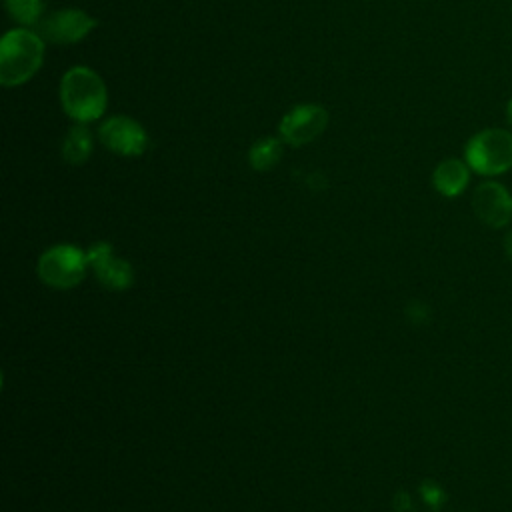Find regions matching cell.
<instances>
[{"label": "cell", "mask_w": 512, "mask_h": 512, "mask_svg": "<svg viewBox=\"0 0 512 512\" xmlns=\"http://www.w3.org/2000/svg\"><path fill=\"white\" fill-rule=\"evenodd\" d=\"M44 60V38L28 28L8 30L0 40V84L6 88L28 82Z\"/></svg>", "instance_id": "1"}, {"label": "cell", "mask_w": 512, "mask_h": 512, "mask_svg": "<svg viewBox=\"0 0 512 512\" xmlns=\"http://www.w3.org/2000/svg\"><path fill=\"white\" fill-rule=\"evenodd\" d=\"M60 102L72 120L86 124L98 120L104 114L108 92L102 78L94 70L86 66H74L62 76Z\"/></svg>", "instance_id": "2"}, {"label": "cell", "mask_w": 512, "mask_h": 512, "mask_svg": "<svg viewBox=\"0 0 512 512\" xmlns=\"http://www.w3.org/2000/svg\"><path fill=\"white\" fill-rule=\"evenodd\" d=\"M466 164L484 176H496L512 168V132L484 128L476 132L464 150Z\"/></svg>", "instance_id": "3"}, {"label": "cell", "mask_w": 512, "mask_h": 512, "mask_svg": "<svg viewBox=\"0 0 512 512\" xmlns=\"http://www.w3.org/2000/svg\"><path fill=\"white\" fill-rule=\"evenodd\" d=\"M84 268H86L84 254L78 248L68 244L46 250L38 262L40 278L54 288H70L78 284L84 276Z\"/></svg>", "instance_id": "4"}, {"label": "cell", "mask_w": 512, "mask_h": 512, "mask_svg": "<svg viewBox=\"0 0 512 512\" xmlns=\"http://www.w3.org/2000/svg\"><path fill=\"white\" fill-rule=\"evenodd\" d=\"M98 26V20L84 10H56L38 22V34L52 44H76Z\"/></svg>", "instance_id": "5"}, {"label": "cell", "mask_w": 512, "mask_h": 512, "mask_svg": "<svg viewBox=\"0 0 512 512\" xmlns=\"http://www.w3.org/2000/svg\"><path fill=\"white\" fill-rule=\"evenodd\" d=\"M328 124V112L318 104L294 106L280 120V138L290 146H302L318 138Z\"/></svg>", "instance_id": "6"}, {"label": "cell", "mask_w": 512, "mask_h": 512, "mask_svg": "<svg viewBox=\"0 0 512 512\" xmlns=\"http://www.w3.org/2000/svg\"><path fill=\"white\" fill-rule=\"evenodd\" d=\"M100 142L114 154L140 156L148 146L144 128L128 116H112L98 130Z\"/></svg>", "instance_id": "7"}, {"label": "cell", "mask_w": 512, "mask_h": 512, "mask_svg": "<svg viewBox=\"0 0 512 512\" xmlns=\"http://www.w3.org/2000/svg\"><path fill=\"white\" fill-rule=\"evenodd\" d=\"M472 210L486 226L502 228L512 220V196L500 182H482L474 188Z\"/></svg>", "instance_id": "8"}, {"label": "cell", "mask_w": 512, "mask_h": 512, "mask_svg": "<svg viewBox=\"0 0 512 512\" xmlns=\"http://www.w3.org/2000/svg\"><path fill=\"white\" fill-rule=\"evenodd\" d=\"M468 180H470V166L458 158L442 160L432 174L434 188L448 198L458 196L468 186Z\"/></svg>", "instance_id": "9"}, {"label": "cell", "mask_w": 512, "mask_h": 512, "mask_svg": "<svg viewBox=\"0 0 512 512\" xmlns=\"http://www.w3.org/2000/svg\"><path fill=\"white\" fill-rule=\"evenodd\" d=\"M92 152V132L84 124H74L64 136L62 158L70 164H84Z\"/></svg>", "instance_id": "10"}, {"label": "cell", "mask_w": 512, "mask_h": 512, "mask_svg": "<svg viewBox=\"0 0 512 512\" xmlns=\"http://www.w3.org/2000/svg\"><path fill=\"white\" fill-rule=\"evenodd\" d=\"M282 142H284L282 138H274V136H266L254 142L248 152L250 166L254 170H270L272 166H276L278 160L282 158Z\"/></svg>", "instance_id": "11"}, {"label": "cell", "mask_w": 512, "mask_h": 512, "mask_svg": "<svg viewBox=\"0 0 512 512\" xmlns=\"http://www.w3.org/2000/svg\"><path fill=\"white\" fill-rule=\"evenodd\" d=\"M4 6L8 14L24 26L40 22V16L44 10L42 0H4Z\"/></svg>", "instance_id": "12"}, {"label": "cell", "mask_w": 512, "mask_h": 512, "mask_svg": "<svg viewBox=\"0 0 512 512\" xmlns=\"http://www.w3.org/2000/svg\"><path fill=\"white\" fill-rule=\"evenodd\" d=\"M504 250H506V256H508V260L512 262V232L504 238Z\"/></svg>", "instance_id": "13"}, {"label": "cell", "mask_w": 512, "mask_h": 512, "mask_svg": "<svg viewBox=\"0 0 512 512\" xmlns=\"http://www.w3.org/2000/svg\"><path fill=\"white\" fill-rule=\"evenodd\" d=\"M506 116H508V122L512 124V98H510L508 104H506Z\"/></svg>", "instance_id": "14"}]
</instances>
